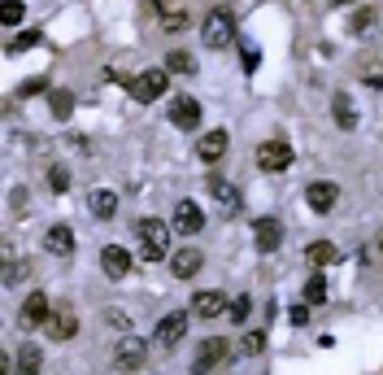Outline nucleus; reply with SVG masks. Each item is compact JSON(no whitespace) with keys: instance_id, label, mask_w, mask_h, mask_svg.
<instances>
[{"instance_id":"nucleus-1","label":"nucleus","mask_w":383,"mask_h":375,"mask_svg":"<svg viewBox=\"0 0 383 375\" xmlns=\"http://www.w3.org/2000/svg\"><path fill=\"white\" fill-rule=\"evenodd\" d=\"M136 240H140L144 262H165V257H170V227H165L161 218H140L136 223Z\"/></svg>"},{"instance_id":"nucleus-2","label":"nucleus","mask_w":383,"mask_h":375,"mask_svg":"<svg viewBox=\"0 0 383 375\" xmlns=\"http://www.w3.org/2000/svg\"><path fill=\"white\" fill-rule=\"evenodd\" d=\"M201 35H205V48H231V44H236V13H231L227 5L209 9Z\"/></svg>"},{"instance_id":"nucleus-3","label":"nucleus","mask_w":383,"mask_h":375,"mask_svg":"<svg viewBox=\"0 0 383 375\" xmlns=\"http://www.w3.org/2000/svg\"><path fill=\"white\" fill-rule=\"evenodd\" d=\"M292 166V144L288 140H261L257 144V170H266V175H279V170H288Z\"/></svg>"},{"instance_id":"nucleus-4","label":"nucleus","mask_w":383,"mask_h":375,"mask_svg":"<svg viewBox=\"0 0 383 375\" xmlns=\"http://www.w3.org/2000/svg\"><path fill=\"white\" fill-rule=\"evenodd\" d=\"M165 88H170V70H144L131 79V96H136L140 105L157 101V96H165Z\"/></svg>"},{"instance_id":"nucleus-5","label":"nucleus","mask_w":383,"mask_h":375,"mask_svg":"<svg viewBox=\"0 0 383 375\" xmlns=\"http://www.w3.org/2000/svg\"><path fill=\"white\" fill-rule=\"evenodd\" d=\"M144 358H148V345L140 336H122L118 345H113V367H118V371H140Z\"/></svg>"},{"instance_id":"nucleus-6","label":"nucleus","mask_w":383,"mask_h":375,"mask_svg":"<svg viewBox=\"0 0 383 375\" xmlns=\"http://www.w3.org/2000/svg\"><path fill=\"white\" fill-rule=\"evenodd\" d=\"M170 122L183 131H196L201 127V101L196 96H170Z\"/></svg>"},{"instance_id":"nucleus-7","label":"nucleus","mask_w":383,"mask_h":375,"mask_svg":"<svg viewBox=\"0 0 383 375\" xmlns=\"http://www.w3.org/2000/svg\"><path fill=\"white\" fill-rule=\"evenodd\" d=\"M174 232L201 236V232H205V209L196 205V201H179V205H174Z\"/></svg>"},{"instance_id":"nucleus-8","label":"nucleus","mask_w":383,"mask_h":375,"mask_svg":"<svg viewBox=\"0 0 383 375\" xmlns=\"http://www.w3.org/2000/svg\"><path fill=\"white\" fill-rule=\"evenodd\" d=\"M101 266H105L109 280H127L131 266H136V257H131L122 244H105V249H101Z\"/></svg>"},{"instance_id":"nucleus-9","label":"nucleus","mask_w":383,"mask_h":375,"mask_svg":"<svg viewBox=\"0 0 383 375\" xmlns=\"http://www.w3.org/2000/svg\"><path fill=\"white\" fill-rule=\"evenodd\" d=\"M305 205L313 209V214H331V209L340 205V188L327 184V179H323V184H309L305 188Z\"/></svg>"},{"instance_id":"nucleus-10","label":"nucleus","mask_w":383,"mask_h":375,"mask_svg":"<svg viewBox=\"0 0 383 375\" xmlns=\"http://www.w3.org/2000/svg\"><path fill=\"white\" fill-rule=\"evenodd\" d=\"M227 297H222V292L218 288H205V292H196V297H192V314L196 319H218V314H227Z\"/></svg>"},{"instance_id":"nucleus-11","label":"nucleus","mask_w":383,"mask_h":375,"mask_svg":"<svg viewBox=\"0 0 383 375\" xmlns=\"http://www.w3.org/2000/svg\"><path fill=\"white\" fill-rule=\"evenodd\" d=\"M183 332H188V314H183V310H170V314L157 323V336L153 340L170 349V345H179V340H183Z\"/></svg>"},{"instance_id":"nucleus-12","label":"nucleus","mask_w":383,"mask_h":375,"mask_svg":"<svg viewBox=\"0 0 383 375\" xmlns=\"http://www.w3.org/2000/svg\"><path fill=\"white\" fill-rule=\"evenodd\" d=\"M253 244H257V253H275L279 244H283L279 218H257V223H253Z\"/></svg>"},{"instance_id":"nucleus-13","label":"nucleus","mask_w":383,"mask_h":375,"mask_svg":"<svg viewBox=\"0 0 383 375\" xmlns=\"http://www.w3.org/2000/svg\"><path fill=\"white\" fill-rule=\"evenodd\" d=\"M201 266H205V253L192 249V244H188V249H174V253H170V271L179 275V280H192Z\"/></svg>"},{"instance_id":"nucleus-14","label":"nucleus","mask_w":383,"mask_h":375,"mask_svg":"<svg viewBox=\"0 0 383 375\" xmlns=\"http://www.w3.org/2000/svg\"><path fill=\"white\" fill-rule=\"evenodd\" d=\"M209 192H213V201H218L227 214H236V209L244 205V197H240V188L236 184H227L222 175H209Z\"/></svg>"},{"instance_id":"nucleus-15","label":"nucleus","mask_w":383,"mask_h":375,"mask_svg":"<svg viewBox=\"0 0 383 375\" xmlns=\"http://www.w3.org/2000/svg\"><path fill=\"white\" fill-rule=\"evenodd\" d=\"M22 328H40V323H48V319H53V310H48V297H44V292H31V297L22 301Z\"/></svg>"},{"instance_id":"nucleus-16","label":"nucleus","mask_w":383,"mask_h":375,"mask_svg":"<svg viewBox=\"0 0 383 375\" xmlns=\"http://www.w3.org/2000/svg\"><path fill=\"white\" fill-rule=\"evenodd\" d=\"M227 353H231V345H227V340H222V336H209L205 345H201V353H196V375H205L209 367H218Z\"/></svg>"},{"instance_id":"nucleus-17","label":"nucleus","mask_w":383,"mask_h":375,"mask_svg":"<svg viewBox=\"0 0 383 375\" xmlns=\"http://www.w3.org/2000/svg\"><path fill=\"white\" fill-rule=\"evenodd\" d=\"M44 249L53 253V257H70V253H74V232H70L65 223L48 227V236H44Z\"/></svg>"},{"instance_id":"nucleus-18","label":"nucleus","mask_w":383,"mask_h":375,"mask_svg":"<svg viewBox=\"0 0 383 375\" xmlns=\"http://www.w3.org/2000/svg\"><path fill=\"white\" fill-rule=\"evenodd\" d=\"M227 144H231V136L227 131H209V136H201V144H196V153H201V161H222L227 157Z\"/></svg>"},{"instance_id":"nucleus-19","label":"nucleus","mask_w":383,"mask_h":375,"mask_svg":"<svg viewBox=\"0 0 383 375\" xmlns=\"http://www.w3.org/2000/svg\"><path fill=\"white\" fill-rule=\"evenodd\" d=\"M88 205H92V214H96V218H105V223L118 214V197H113L109 188H96L92 197H88Z\"/></svg>"},{"instance_id":"nucleus-20","label":"nucleus","mask_w":383,"mask_h":375,"mask_svg":"<svg viewBox=\"0 0 383 375\" xmlns=\"http://www.w3.org/2000/svg\"><path fill=\"white\" fill-rule=\"evenodd\" d=\"M48 332H53L57 340H70L79 332V319H74V310H53V319H48Z\"/></svg>"},{"instance_id":"nucleus-21","label":"nucleus","mask_w":383,"mask_h":375,"mask_svg":"<svg viewBox=\"0 0 383 375\" xmlns=\"http://www.w3.org/2000/svg\"><path fill=\"white\" fill-rule=\"evenodd\" d=\"M40 367H44L40 345H22V349H18V362H13V371H18V375H40Z\"/></svg>"},{"instance_id":"nucleus-22","label":"nucleus","mask_w":383,"mask_h":375,"mask_svg":"<svg viewBox=\"0 0 383 375\" xmlns=\"http://www.w3.org/2000/svg\"><path fill=\"white\" fill-rule=\"evenodd\" d=\"M305 257H309L313 266H331V262H340V249L331 240H313L309 249H305Z\"/></svg>"},{"instance_id":"nucleus-23","label":"nucleus","mask_w":383,"mask_h":375,"mask_svg":"<svg viewBox=\"0 0 383 375\" xmlns=\"http://www.w3.org/2000/svg\"><path fill=\"white\" fill-rule=\"evenodd\" d=\"M331 118H336L344 131H353V127H357V109L348 105V96H344V92L336 96V101H331Z\"/></svg>"},{"instance_id":"nucleus-24","label":"nucleus","mask_w":383,"mask_h":375,"mask_svg":"<svg viewBox=\"0 0 383 375\" xmlns=\"http://www.w3.org/2000/svg\"><path fill=\"white\" fill-rule=\"evenodd\" d=\"M165 66H170V74H196V57L192 53H170Z\"/></svg>"},{"instance_id":"nucleus-25","label":"nucleus","mask_w":383,"mask_h":375,"mask_svg":"<svg viewBox=\"0 0 383 375\" xmlns=\"http://www.w3.org/2000/svg\"><path fill=\"white\" fill-rule=\"evenodd\" d=\"M327 297V280H323V275H309V280H305V305H318Z\"/></svg>"},{"instance_id":"nucleus-26","label":"nucleus","mask_w":383,"mask_h":375,"mask_svg":"<svg viewBox=\"0 0 383 375\" xmlns=\"http://www.w3.org/2000/svg\"><path fill=\"white\" fill-rule=\"evenodd\" d=\"M48 101H53V113H57V118H70V113H74V96H70V92H53Z\"/></svg>"},{"instance_id":"nucleus-27","label":"nucleus","mask_w":383,"mask_h":375,"mask_svg":"<svg viewBox=\"0 0 383 375\" xmlns=\"http://www.w3.org/2000/svg\"><path fill=\"white\" fill-rule=\"evenodd\" d=\"M379 22V13L375 9H357V18H353V26H348V31H353V35H366V31H370Z\"/></svg>"},{"instance_id":"nucleus-28","label":"nucleus","mask_w":383,"mask_h":375,"mask_svg":"<svg viewBox=\"0 0 383 375\" xmlns=\"http://www.w3.org/2000/svg\"><path fill=\"white\" fill-rule=\"evenodd\" d=\"M0 22H5V26H18V22H22V0H5V5H0Z\"/></svg>"},{"instance_id":"nucleus-29","label":"nucleus","mask_w":383,"mask_h":375,"mask_svg":"<svg viewBox=\"0 0 383 375\" xmlns=\"http://www.w3.org/2000/svg\"><path fill=\"white\" fill-rule=\"evenodd\" d=\"M261 349H266V336H261V332H248V336L240 340V353H248V358H257Z\"/></svg>"},{"instance_id":"nucleus-30","label":"nucleus","mask_w":383,"mask_h":375,"mask_svg":"<svg viewBox=\"0 0 383 375\" xmlns=\"http://www.w3.org/2000/svg\"><path fill=\"white\" fill-rule=\"evenodd\" d=\"M227 314H231V319H236V323H244L248 314H253V301H248V297H244V292H240V297H236V301H231V310H227Z\"/></svg>"},{"instance_id":"nucleus-31","label":"nucleus","mask_w":383,"mask_h":375,"mask_svg":"<svg viewBox=\"0 0 383 375\" xmlns=\"http://www.w3.org/2000/svg\"><path fill=\"white\" fill-rule=\"evenodd\" d=\"M48 188H53V192H65V188H70V170H65V166H53V170H48Z\"/></svg>"},{"instance_id":"nucleus-32","label":"nucleus","mask_w":383,"mask_h":375,"mask_svg":"<svg viewBox=\"0 0 383 375\" xmlns=\"http://www.w3.org/2000/svg\"><path fill=\"white\" fill-rule=\"evenodd\" d=\"M179 26H188V13H165V31H179Z\"/></svg>"},{"instance_id":"nucleus-33","label":"nucleus","mask_w":383,"mask_h":375,"mask_svg":"<svg viewBox=\"0 0 383 375\" xmlns=\"http://www.w3.org/2000/svg\"><path fill=\"white\" fill-rule=\"evenodd\" d=\"M22 280V262H9L5 266V284H18Z\"/></svg>"},{"instance_id":"nucleus-34","label":"nucleus","mask_w":383,"mask_h":375,"mask_svg":"<svg viewBox=\"0 0 383 375\" xmlns=\"http://www.w3.org/2000/svg\"><path fill=\"white\" fill-rule=\"evenodd\" d=\"M361 79H366L370 88H383V70H361Z\"/></svg>"},{"instance_id":"nucleus-35","label":"nucleus","mask_w":383,"mask_h":375,"mask_svg":"<svg viewBox=\"0 0 383 375\" xmlns=\"http://www.w3.org/2000/svg\"><path fill=\"white\" fill-rule=\"evenodd\" d=\"M331 5H353V0H331Z\"/></svg>"},{"instance_id":"nucleus-36","label":"nucleus","mask_w":383,"mask_h":375,"mask_svg":"<svg viewBox=\"0 0 383 375\" xmlns=\"http://www.w3.org/2000/svg\"><path fill=\"white\" fill-rule=\"evenodd\" d=\"M379 253H383V240H379Z\"/></svg>"}]
</instances>
